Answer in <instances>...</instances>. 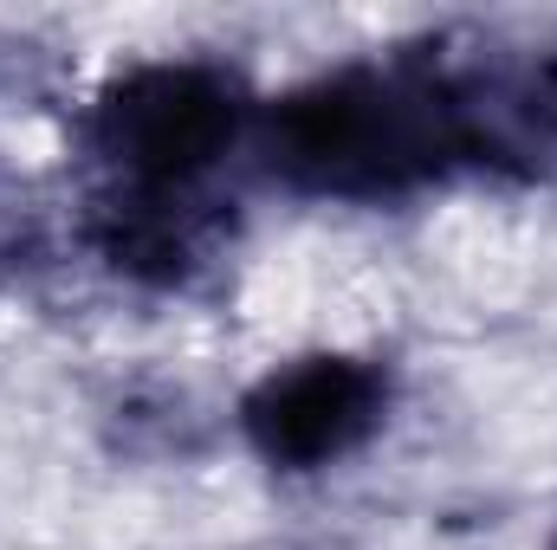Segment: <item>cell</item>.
I'll list each match as a JSON object with an SVG mask.
<instances>
[{"label": "cell", "mask_w": 557, "mask_h": 550, "mask_svg": "<svg viewBox=\"0 0 557 550\" xmlns=\"http://www.w3.org/2000/svg\"><path fill=\"white\" fill-rule=\"evenodd\" d=\"M383 421H389V370L370 357H344V350L285 363L267 383H253V396L240 402V427L253 453L278 473L337 466Z\"/></svg>", "instance_id": "277c9868"}, {"label": "cell", "mask_w": 557, "mask_h": 550, "mask_svg": "<svg viewBox=\"0 0 557 550\" xmlns=\"http://www.w3.org/2000/svg\"><path fill=\"white\" fill-rule=\"evenodd\" d=\"M267 168L311 201H409L467 175L454 104L421 46L337 65L267 111Z\"/></svg>", "instance_id": "6da1fadb"}, {"label": "cell", "mask_w": 557, "mask_h": 550, "mask_svg": "<svg viewBox=\"0 0 557 550\" xmlns=\"http://www.w3.org/2000/svg\"><path fill=\"white\" fill-rule=\"evenodd\" d=\"M421 52L454 104L467 168L557 182V33H441Z\"/></svg>", "instance_id": "3957f363"}, {"label": "cell", "mask_w": 557, "mask_h": 550, "mask_svg": "<svg viewBox=\"0 0 557 550\" xmlns=\"http://www.w3.org/2000/svg\"><path fill=\"white\" fill-rule=\"evenodd\" d=\"M85 247L131 285L175 291L214 266L227 247V214L214 195H137V188H98L85 201Z\"/></svg>", "instance_id": "5b68a950"}, {"label": "cell", "mask_w": 557, "mask_h": 550, "mask_svg": "<svg viewBox=\"0 0 557 550\" xmlns=\"http://www.w3.org/2000/svg\"><path fill=\"white\" fill-rule=\"evenodd\" d=\"M253 98L227 65L149 59L111 78L85 117L98 188L137 195H208V175L240 149Z\"/></svg>", "instance_id": "7a4b0ae2"}]
</instances>
